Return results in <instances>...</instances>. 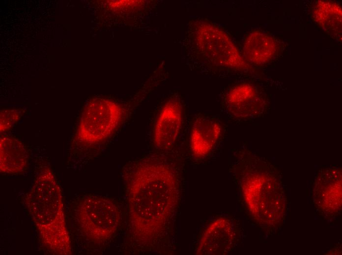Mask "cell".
Here are the masks:
<instances>
[{
  "label": "cell",
  "instance_id": "ba28073f",
  "mask_svg": "<svg viewBox=\"0 0 342 255\" xmlns=\"http://www.w3.org/2000/svg\"><path fill=\"white\" fill-rule=\"evenodd\" d=\"M235 232L232 223L220 218L212 222L203 232L196 249L197 255H222L233 245Z\"/></svg>",
  "mask_w": 342,
  "mask_h": 255
},
{
  "label": "cell",
  "instance_id": "5b68a950",
  "mask_svg": "<svg viewBox=\"0 0 342 255\" xmlns=\"http://www.w3.org/2000/svg\"><path fill=\"white\" fill-rule=\"evenodd\" d=\"M194 33L197 48L209 61L237 69L250 67L229 37L218 27L205 22H199Z\"/></svg>",
  "mask_w": 342,
  "mask_h": 255
},
{
  "label": "cell",
  "instance_id": "8992f818",
  "mask_svg": "<svg viewBox=\"0 0 342 255\" xmlns=\"http://www.w3.org/2000/svg\"><path fill=\"white\" fill-rule=\"evenodd\" d=\"M81 230L89 238L101 241L115 232L119 221L116 205L102 197L90 196L80 203L77 212Z\"/></svg>",
  "mask_w": 342,
  "mask_h": 255
},
{
  "label": "cell",
  "instance_id": "30bf717a",
  "mask_svg": "<svg viewBox=\"0 0 342 255\" xmlns=\"http://www.w3.org/2000/svg\"><path fill=\"white\" fill-rule=\"evenodd\" d=\"M226 104L228 111L238 117H248L256 114L261 101L256 89L248 83L239 84L228 93Z\"/></svg>",
  "mask_w": 342,
  "mask_h": 255
},
{
  "label": "cell",
  "instance_id": "6da1fadb",
  "mask_svg": "<svg viewBox=\"0 0 342 255\" xmlns=\"http://www.w3.org/2000/svg\"><path fill=\"white\" fill-rule=\"evenodd\" d=\"M177 178L168 164L159 161L139 164L128 185L133 227L146 239L160 233L177 203Z\"/></svg>",
  "mask_w": 342,
  "mask_h": 255
},
{
  "label": "cell",
  "instance_id": "5bb4252c",
  "mask_svg": "<svg viewBox=\"0 0 342 255\" xmlns=\"http://www.w3.org/2000/svg\"><path fill=\"white\" fill-rule=\"evenodd\" d=\"M342 8L338 3L320 0L314 5L313 17L328 34L339 37L342 33Z\"/></svg>",
  "mask_w": 342,
  "mask_h": 255
},
{
  "label": "cell",
  "instance_id": "52a82bcc",
  "mask_svg": "<svg viewBox=\"0 0 342 255\" xmlns=\"http://www.w3.org/2000/svg\"><path fill=\"white\" fill-rule=\"evenodd\" d=\"M182 121V107L179 100L172 98L162 108L154 129L153 142L161 150L174 145L179 134Z\"/></svg>",
  "mask_w": 342,
  "mask_h": 255
},
{
  "label": "cell",
  "instance_id": "7c38bea8",
  "mask_svg": "<svg viewBox=\"0 0 342 255\" xmlns=\"http://www.w3.org/2000/svg\"><path fill=\"white\" fill-rule=\"evenodd\" d=\"M0 170L9 174L24 171L28 165V154L23 143L10 135L0 138Z\"/></svg>",
  "mask_w": 342,
  "mask_h": 255
},
{
  "label": "cell",
  "instance_id": "9a60e30c",
  "mask_svg": "<svg viewBox=\"0 0 342 255\" xmlns=\"http://www.w3.org/2000/svg\"><path fill=\"white\" fill-rule=\"evenodd\" d=\"M21 117L20 112L16 109H4L0 112V132L9 129Z\"/></svg>",
  "mask_w": 342,
  "mask_h": 255
},
{
  "label": "cell",
  "instance_id": "7a4b0ae2",
  "mask_svg": "<svg viewBox=\"0 0 342 255\" xmlns=\"http://www.w3.org/2000/svg\"><path fill=\"white\" fill-rule=\"evenodd\" d=\"M54 176L49 168H44L37 176L31 189L32 208L46 209L34 213L41 214L35 222L47 245L55 250H65L69 246L63 221L61 195Z\"/></svg>",
  "mask_w": 342,
  "mask_h": 255
},
{
  "label": "cell",
  "instance_id": "9c48e42d",
  "mask_svg": "<svg viewBox=\"0 0 342 255\" xmlns=\"http://www.w3.org/2000/svg\"><path fill=\"white\" fill-rule=\"evenodd\" d=\"M220 122L212 118L201 116L194 121L190 133V147L195 156H206L214 147L221 135Z\"/></svg>",
  "mask_w": 342,
  "mask_h": 255
},
{
  "label": "cell",
  "instance_id": "3957f363",
  "mask_svg": "<svg viewBox=\"0 0 342 255\" xmlns=\"http://www.w3.org/2000/svg\"><path fill=\"white\" fill-rule=\"evenodd\" d=\"M122 116V109L117 103L104 98H95L89 102L83 112L76 138L86 144L101 142L115 130Z\"/></svg>",
  "mask_w": 342,
  "mask_h": 255
},
{
  "label": "cell",
  "instance_id": "8fae6325",
  "mask_svg": "<svg viewBox=\"0 0 342 255\" xmlns=\"http://www.w3.org/2000/svg\"><path fill=\"white\" fill-rule=\"evenodd\" d=\"M277 48V41L273 36L259 30H254L244 39L243 57L247 62L264 64L273 58Z\"/></svg>",
  "mask_w": 342,
  "mask_h": 255
},
{
  "label": "cell",
  "instance_id": "277c9868",
  "mask_svg": "<svg viewBox=\"0 0 342 255\" xmlns=\"http://www.w3.org/2000/svg\"><path fill=\"white\" fill-rule=\"evenodd\" d=\"M272 186L271 178L264 172H252L248 174L242 182L243 198L248 209L256 221L263 225L272 226L273 217H281L277 210V204L284 207L281 187Z\"/></svg>",
  "mask_w": 342,
  "mask_h": 255
},
{
  "label": "cell",
  "instance_id": "4fadbf2b",
  "mask_svg": "<svg viewBox=\"0 0 342 255\" xmlns=\"http://www.w3.org/2000/svg\"><path fill=\"white\" fill-rule=\"evenodd\" d=\"M336 175L334 178L326 179L324 185L314 186V199L319 210L325 216L336 215L341 209V177Z\"/></svg>",
  "mask_w": 342,
  "mask_h": 255
}]
</instances>
